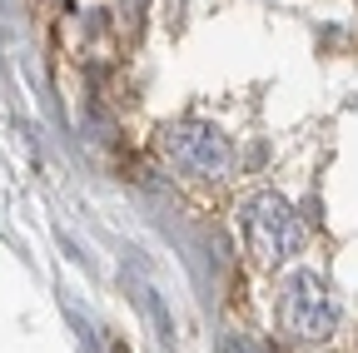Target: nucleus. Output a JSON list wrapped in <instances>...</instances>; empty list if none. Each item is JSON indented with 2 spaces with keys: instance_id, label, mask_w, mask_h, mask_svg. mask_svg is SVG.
Masks as SVG:
<instances>
[{
  "instance_id": "7ed1b4c3",
  "label": "nucleus",
  "mask_w": 358,
  "mask_h": 353,
  "mask_svg": "<svg viewBox=\"0 0 358 353\" xmlns=\"http://www.w3.org/2000/svg\"><path fill=\"white\" fill-rule=\"evenodd\" d=\"M164 154L174 169H185L189 180H229L234 169V145L224 140V129L209 120H179L164 129Z\"/></svg>"
},
{
  "instance_id": "f257e3e1",
  "label": "nucleus",
  "mask_w": 358,
  "mask_h": 353,
  "mask_svg": "<svg viewBox=\"0 0 358 353\" xmlns=\"http://www.w3.org/2000/svg\"><path fill=\"white\" fill-rule=\"evenodd\" d=\"M279 324H284L289 338H303V343L334 338V329H338V298H334V289L313 269H294L284 279V294H279Z\"/></svg>"
},
{
  "instance_id": "f03ea898",
  "label": "nucleus",
  "mask_w": 358,
  "mask_h": 353,
  "mask_svg": "<svg viewBox=\"0 0 358 353\" xmlns=\"http://www.w3.org/2000/svg\"><path fill=\"white\" fill-rule=\"evenodd\" d=\"M244 244H249V254L259 264H268V269H274V264H289L303 249V219L279 194H254L244 204Z\"/></svg>"
},
{
  "instance_id": "20e7f679",
  "label": "nucleus",
  "mask_w": 358,
  "mask_h": 353,
  "mask_svg": "<svg viewBox=\"0 0 358 353\" xmlns=\"http://www.w3.org/2000/svg\"><path fill=\"white\" fill-rule=\"evenodd\" d=\"M224 353H268V348H264L259 338H244V333H234L229 343H224Z\"/></svg>"
}]
</instances>
